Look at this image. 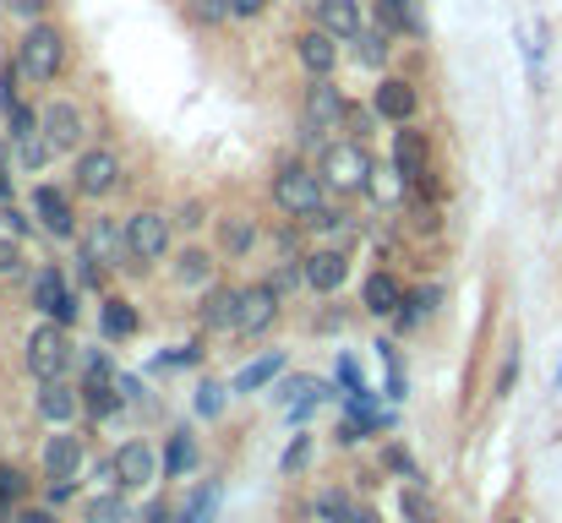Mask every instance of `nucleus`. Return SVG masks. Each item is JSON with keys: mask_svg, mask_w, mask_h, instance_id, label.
<instances>
[{"mask_svg": "<svg viewBox=\"0 0 562 523\" xmlns=\"http://www.w3.org/2000/svg\"><path fill=\"white\" fill-rule=\"evenodd\" d=\"M345 278H350L345 251H312V257H306V284H312L317 295H334Z\"/></svg>", "mask_w": 562, "mask_h": 523, "instance_id": "nucleus-17", "label": "nucleus"}, {"mask_svg": "<svg viewBox=\"0 0 562 523\" xmlns=\"http://www.w3.org/2000/svg\"><path fill=\"white\" fill-rule=\"evenodd\" d=\"M104 333L110 339H132L137 333V311L126 300H104Z\"/></svg>", "mask_w": 562, "mask_h": 523, "instance_id": "nucleus-31", "label": "nucleus"}, {"mask_svg": "<svg viewBox=\"0 0 562 523\" xmlns=\"http://www.w3.org/2000/svg\"><path fill=\"white\" fill-rule=\"evenodd\" d=\"M176 278H181L187 289L207 284V278H213V257H207V251H187V257L176 262Z\"/></svg>", "mask_w": 562, "mask_h": 523, "instance_id": "nucleus-32", "label": "nucleus"}, {"mask_svg": "<svg viewBox=\"0 0 562 523\" xmlns=\"http://www.w3.org/2000/svg\"><path fill=\"white\" fill-rule=\"evenodd\" d=\"M181 224H187V229L191 224H202V202H187V207H181Z\"/></svg>", "mask_w": 562, "mask_h": 523, "instance_id": "nucleus-51", "label": "nucleus"}, {"mask_svg": "<svg viewBox=\"0 0 562 523\" xmlns=\"http://www.w3.org/2000/svg\"><path fill=\"white\" fill-rule=\"evenodd\" d=\"M372 174L376 170L361 143H334V148L323 154V180H328L334 191H372Z\"/></svg>", "mask_w": 562, "mask_h": 523, "instance_id": "nucleus-5", "label": "nucleus"}, {"mask_svg": "<svg viewBox=\"0 0 562 523\" xmlns=\"http://www.w3.org/2000/svg\"><path fill=\"white\" fill-rule=\"evenodd\" d=\"M38 414H44L49 425H66V420L77 414V393H71L66 382H44V387H38Z\"/></svg>", "mask_w": 562, "mask_h": 523, "instance_id": "nucleus-21", "label": "nucleus"}, {"mask_svg": "<svg viewBox=\"0 0 562 523\" xmlns=\"http://www.w3.org/2000/svg\"><path fill=\"white\" fill-rule=\"evenodd\" d=\"M11 196V180H5V164H0V202Z\"/></svg>", "mask_w": 562, "mask_h": 523, "instance_id": "nucleus-52", "label": "nucleus"}, {"mask_svg": "<svg viewBox=\"0 0 562 523\" xmlns=\"http://www.w3.org/2000/svg\"><path fill=\"white\" fill-rule=\"evenodd\" d=\"M398 513H404V523H437V502H431L426 491L404 486V491H398Z\"/></svg>", "mask_w": 562, "mask_h": 523, "instance_id": "nucleus-30", "label": "nucleus"}, {"mask_svg": "<svg viewBox=\"0 0 562 523\" xmlns=\"http://www.w3.org/2000/svg\"><path fill=\"white\" fill-rule=\"evenodd\" d=\"M273 317H279V289L273 284H251V289H240V328L235 333H268L273 328Z\"/></svg>", "mask_w": 562, "mask_h": 523, "instance_id": "nucleus-11", "label": "nucleus"}, {"mask_svg": "<svg viewBox=\"0 0 562 523\" xmlns=\"http://www.w3.org/2000/svg\"><path fill=\"white\" fill-rule=\"evenodd\" d=\"M115 185H121V159H115L110 148H93V154L77 159V191H82V196L99 202V196H110Z\"/></svg>", "mask_w": 562, "mask_h": 523, "instance_id": "nucleus-9", "label": "nucleus"}, {"mask_svg": "<svg viewBox=\"0 0 562 523\" xmlns=\"http://www.w3.org/2000/svg\"><path fill=\"white\" fill-rule=\"evenodd\" d=\"M44 5H49V0H5V11H11V16H22V22H38V16H44Z\"/></svg>", "mask_w": 562, "mask_h": 523, "instance_id": "nucleus-41", "label": "nucleus"}, {"mask_svg": "<svg viewBox=\"0 0 562 523\" xmlns=\"http://www.w3.org/2000/svg\"><path fill=\"white\" fill-rule=\"evenodd\" d=\"M229 5H235V16H257L268 0H229Z\"/></svg>", "mask_w": 562, "mask_h": 523, "instance_id": "nucleus-47", "label": "nucleus"}, {"mask_svg": "<svg viewBox=\"0 0 562 523\" xmlns=\"http://www.w3.org/2000/svg\"><path fill=\"white\" fill-rule=\"evenodd\" d=\"M16 268H22V246L0 235V278H5V273H16Z\"/></svg>", "mask_w": 562, "mask_h": 523, "instance_id": "nucleus-42", "label": "nucleus"}, {"mask_svg": "<svg viewBox=\"0 0 562 523\" xmlns=\"http://www.w3.org/2000/svg\"><path fill=\"white\" fill-rule=\"evenodd\" d=\"M356 55H361V66L382 71V66H387V33H382V27H367V33L356 38Z\"/></svg>", "mask_w": 562, "mask_h": 523, "instance_id": "nucleus-33", "label": "nucleus"}, {"mask_svg": "<svg viewBox=\"0 0 562 523\" xmlns=\"http://www.w3.org/2000/svg\"><path fill=\"white\" fill-rule=\"evenodd\" d=\"M16 154H22V164H27V170H38V164H49V159H55V148H49V137H44V132L16 137Z\"/></svg>", "mask_w": 562, "mask_h": 523, "instance_id": "nucleus-34", "label": "nucleus"}, {"mask_svg": "<svg viewBox=\"0 0 562 523\" xmlns=\"http://www.w3.org/2000/svg\"><path fill=\"white\" fill-rule=\"evenodd\" d=\"M60 66H66V38H60V27L33 22V27L22 33V44H16V71L33 77V82H55Z\"/></svg>", "mask_w": 562, "mask_h": 523, "instance_id": "nucleus-1", "label": "nucleus"}, {"mask_svg": "<svg viewBox=\"0 0 562 523\" xmlns=\"http://www.w3.org/2000/svg\"><path fill=\"white\" fill-rule=\"evenodd\" d=\"M191 360H196V344L176 349V354H165V365H191Z\"/></svg>", "mask_w": 562, "mask_h": 523, "instance_id": "nucleus-48", "label": "nucleus"}, {"mask_svg": "<svg viewBox=\"0 0 562 523\" xmlns=\"http://www.w3.org/2000/svg\"><path fill=\"white\" fill-rule=\"evenodd\" d=\"M202 328H213V333H229V328H240V289H207V300H202Z\"/></svg>", "mask_w": 562, "mask_h": 523, "instance_id": "nucleus-19", "label": "nucleus"}, {"mask_svg": "<svg viewBox=\"0 0 562 523\" xmlns=\"http://www.w3.org/2000/svg\"><path fill=\"white\" fill-rule=\"evenodd\" d=\"M306 121H312V132H334V126L350 121V104H345V93L328 77H312V88H306Z\"/></svg>", "mask_w": 562, "mask_h": 523, "instance_id": "nucleus-8", "label": "nucleus"}, {"mask_svg": "<svg viewBox=\"0 0 562 523\" xmlns=\"http://www.w3.org/2000/svg\"><path fill=\"white\" fill-rule=\"evenodd\" d=\"M121 229H126V257L132 262H159L170 251V218L154 213V207H137Z\"/></svg>", "mask_w": 562, "mask_h": 523, "instance_id": "nucleus-4", "label": "nucleus"}, {"mask_svg": "<svg viewBox=\"0 0 562 523\" xmlns=\"http://www.w3.org/2000/svg\"><path fill=\"white\" fill-rule=\"evenodd\" d=\"M82 393H88V409H93L99 420H110V414H115V409L126 403V393H121L115 382H88Z\"/></svg>", "mask_w": 562, "mask_h": 523, "instance_id": "nucleus-29", "label": "nucleus"}, {"mask_svg": "<svg viewBox=\"0 0 562 523\" xmlns=\"http://www.w3.org/2000/svg\"><path fill=\"white\" fill-rule=\"evenodd\" d=\"M306 458H312V436H295V442H290V453H284V475H301V469H306Z\"/></svg>", "mask_w": 562, "mask_h": 523, "instance_id": "nucleus-40", "label": "nucleus"}, {"mask_svg": "<svg viewBox=\"0 0 562 523\" xmlns=\"http://www.w3.org/2000/svg\"><path fill=\"white\" fill-rule=\"evenodd\" d=\"M191 469H196V442L181 431V436H170V447H165V480H187Z\"/></svg>", "mask_w": 562, "mask_h": 523, "instance_id": "nucleus-27", "label": "nucleus"}, {"mask_svg": "<svg viewBox=\"0 0 562 523\" xmlns=\"http://www.w3.org/2000/svg\"><path fill=\"white\" fill-rule=\"evenodd\" d=\"M295 55H301V66H306L312 77H328V71L339 66V44H334V33H323V27L301 33V38H295Z\"/></svg>", "mask_w": 562, "mask_h": 523, "instance_id": "nucleus-15", "label": "nucleus"}, {"mask_svg": "<svg viewBox=\"0 0 562 523\" xmlns=\"http://www.w3.org/2000/svg\"><path fill=\"white\" fill-rule=\"evenodd\" d=\"M33 213H38V224H44L55 240H71V235H77V213H71V196H66V191L38 185V191H33Z\"/></svg>", "mask_w": 562, "mask_h": 523, "instance_id": "nucleus-10", "label": "nucleus"}, {"mask_svg": "<svg viewBox=\"0 0 562 523\" xmlns=\"http://www.w3.org/2000/svg\"><path fill=\"white\" fill-rule=\"evenodd\" d=\"M279 371H284V354L273 349V354H262V360H251V365H246V371H240V376L229 382V393H257V387H268V382H273Z\"/></svg>", "mask_w": 562, "mask_h": 523, "instance_id": "nucleus-24", "label": "nucleus"}, {"mask_svg": "<svg viewBox=\"0 0 562 523\" xmlns=\"http://www.w3.org/2000/svg\"><path fill=\"white\" fill-rule=\"evenodd\" d=\"M115 475H121L126 491L154 486V480H159V458H154V447H148V442H126V447L115 453Z\"/></svg>", "mask_w": 562, "mask_h": 523, "instance_id": "nucleus-13", "label": "nucleus"}, {"mask_svg": "<svg viewBox=\"0 0 562 523\" xmlns=\"http://www.w3.org/2000/svg\"><path fill=\"white\" fill-rule=\"evenodd\" d=\"M33 306H38L49 322H60V328L77 317V306H71V289H66V278H60L55 268H44V273L33 278Z\"/></svg>", "mask_w": 562, "mask_h": 523, "instance_id": "nucleus-12", "label": "nucleus"}, {"mask_svg": "<svg viewBox=\"0 0 562 523\" xmlns=\"http://www.w3.org/2000/svg\"><path fill=\"white\" fill-rule=\"evenodd\" d=\"M317 519L328 523H376V513L367 502H350V497H339V491H323L317 497Z\"/></svg>", "mask_w": 562, "mask_h": 523, "instance_id": "nucleus-22", "label": "nucleus"}, {"mask_svg": "<svg viewBox=\"0 0 562 523\" xmlns=\"http://www.w3.org/2000/svg\"><path fill=\"white\" fill-rule=\"evenodd\" d=\"M508 523H519V519H508Z\"/></svg>", "mask_w": 562, "mask_h": 523, "instance_id": "nucleus-53", "label": "nucleus"}, {"mask_svg": "<svg viewBox=\"0 0 562 523\" xmlns=\"http://www.w3.org/2000/svg\"><path fill=\"white\" fill-rule=\"evenodd\" d=\"M361 300H367L372 317H398V311H404V289H398V278H387V273H372V278H367Z\"/></svg>", "mask_w": 562, "mask_h": 523, "instance_id": "nucleus-20", "label": "nucleus"}, {"mask_svg": "<svg viewBox=\"0 0 562 523\" xmlns=\"http://www.w3.org/2000/svg\"><path fill=\"white\" fill-rule=\"evenodd\" d=\"M38 132L49 137L55 154H77L82 137H88V121H82V110H77L71 99H49V104L38 110Z\"/></svg>", "mask_w": 562, "mask_h": 523, "instance_id": "nucleus-6", "label": "nucleus"}, {"mask_svg": "<svg viewBox=\"0 0 562 523\" xmlns=\"http://www.w3.org/2000/svg\"><path fill=\"white\" fill-rule=\"evenodd\" d=\"M16 523H55V513H49V508H27Z\"/></svg>", "mask_w": 562, "mask_h": 523, "instance_id": "nucleus-49", "label": "nucleus"}, {"mask_svg": "<svg viewBox=\"0 0 562 523\" xmlns=\"http://www.w3.org/2000/svg\"><path fill=\"white\" fill-rule=\"evenodd\" d=\"M213 502H218V491H213V486H202V491L191 497V508L181 513V523H213Z\"/></svg>", "mask_w": 562, "mask_h": 523, "instance_id": "nucleus-37", "label": "nucleus"}, {"mask_svg": "<svg viewBox=\"0 0 562 523\" xmlns=\"http://www.w3.org/2000/svg\"><path fill=\"white\" fill-rule=\"evenodd\" d=\"M514 382H519V344L503 349V371H497V398H508V393H514Z\"/></svg>", "mask_w": 562, "mask_h": 523, "instance_id": "nucleus-38", "label": "nucleus"}, {"mask_svg": "<svg viewBox=\"0 0 562 523\" xmlns=\"http://www.w3.org/2000/svg\"><path fill=\"white\" fill-rule=\"evenodd\" d=\"M251 240H257V229H251L246 218H224V224H218V246H224L229 257H246Z\"/></svg>", "mask_w": 562, "mask_h": 523, "instance_id": "nucleus-28", "label": "nucleus"}, {"mask_svg": "<svg viewBox=\"0 0 562 523\" xmlns=\"http://www.w3.org/2000/svg\"><path fill=\"white\" fill-rule=\"evenodd\" d=\"M44 497H49V508H60V502H71V497H77V480H49V486H44Z\"/></svg>", "mask_w": 562, "mask_h": 523, "instance_id": "nucleus-43", "label": "nucleus"}, {"mask_svg": "<svg viewBox=\"0 0 562 523\" xmlns=\"http://www.w3.org/2000/svg\"><path fill=\"white\" fill-rule=\"evenodd\" d=\"M187 11L196 22H207V27H218V22H229L235 16V5L229 0H187Z\"/></svg>", "mask_w": 562, "mask_h": 523, "instance_id": "nucleus-35", "label": "nucleus"}, {"mask_svg": "<svg viewBox=\"0 0 562 523\" xmlns=\"http://www.w3.org/2000/svg\"><path fill=\"white\" fill-rule=\"evenodd\" d=\"M22 491H27V486H22V475L0 464V519H5V508H11V502H22Z\"/></svg>", "mask_w": 562, "mask_h": 523, "instance_id": "nucleus-39", "label": "nucleus"}, {"mask_svg": "<svg viewBox=\"0 0 562 523\" xmlns=\"http://www.w3.org/2000/svg\"><path fill=\"white\" fill-rule=\"evenodd\" d=\"M323 196H328L323 170H301V164H290V170L273 180V202H279L290 218H317V213H323Z\"/></svg>", "mask_w": 562, "mask_h": 523, "instance_id": "nucleus-2", "label": "nucleus"}, {"mask_svg": "<svg viewBox=\"0 0 562 523\" xmlns=\"http://www.w3.org/2000/svg\"><path fill=\"white\" fill-rule=\"evenodd\" d=\"M376 5V22H382V33H426L420 27V16H415V0H372Z\"/></svg>", "mask_w": 562, "mask_h": 523, "instance_id": "nucleus-23", "label": "nucleus"}, {"mask_svg": "<svg viewBox=\"0 0 562 523\" xmlns=\"http://www.w3.org/2000/svg\"><path fill=\"white\" fill-rule=\"evenodd\" d=\"M82 523H137V513H132V502H126V497L104 491V497H93V502L82 508Z\"/></svg>", "mask_w": 562, "mask_h": 523, "instance_id": "nucleus-25", "label": "nucleus"}, {"mask_svg": "<svg viewBox=\"0 0 562 523\" xmlns=\"http://www.w3.org/2000/svg\"><path fill=\"white\" fill-rule=\"evenodd\" d=\"M143 523H176V513H170L165 502H148V513H143Z\"/></svg>", "mask_w": 562, "mask_h": 523, "instance_id": "nucleus-46", "label": "nucleus"}, {"mask_svg": "<svg viewBox=\"0 0 562 523\" xmlns=\"http://www.w3.org/2000/svg\"><path fill=\"white\" fill-rule=\"evenodd\" d=\"M393 170L404 174L415 191H426V196H431V148H426V137H420V132L398 126V137H393Z\"/></svg>", "mask_w": 562, "mask_h": 523, "instance_id": "nucleus-7", "label": "nucleus"}, {"mask_svg": "<svg viewBox=\"0 0 562 523\" xmlns=\"http://www.w3.org/2000/svg\"><path fill=\"white\" fill-rule=\"evenodd\" d=\"M82 469V442L71 436V431H55L49 442H44V475L49 480H71Z\"/></svg>", "mask_w": 562, "mask_h": 523, "instance_id": "nucleus-16", "label": "nucleus"}, {"mask_svg": "<svg viewBox=\"0 0 562 523\" xmlns=\"http://www.w3.org/2000/svg\"><path fill=\"white\" fill-rule=\"evenodd\" d=\"M66 365H71V339H66V328H60V322L33 328V339H27V371H33L38 382H60Z\"/></svg>", "mask_w": 562, "mask_h": 523, "instance_id": "nucleus-3", "label": "nucleus"}, {"mask_svg": "<svg viewBox=\"0 0 562 523\" xmlns=\"http://www.w3.org/2000/svg\"><path fill=\"white\" fill-rule=\"evenodd\" d=\"M404 191H409V180H404V174H398V170H382V174H372V196H376V202H398Z\"/></svg>", "mask_w": 562, "mask_h": 523, "instance_id": "nucleus-36", "label": "nucleus"}, {"mask_svg": "<svg viewBox=\"0 0 562 523\" xmlns=\"http://www.w3.org/2000/svg\"><path fill=\"white\" fill-rule=\"evenodd\" d=\"M218 403H224V387H213V382H207V387L196 393V409H202V414H218Z\"/></svg>", "mask_w": 562, "mask_h": 523, "instance_id": "nucleus-44", "label": "nucleus"}, {"mask_svg": "<svg viewBox=\"0 0 562 523\" xmlns=\"http://www.w3.org/2000/svg\"><path fill=\"white\" fill-rule=\"evenodd\" d=\"M115 251H126V229H115L110 218H99V224L88 229V257H93V262H110Z\"/></svg>", "mask_w": 562, "mask_h": 523, "instance_id": "nucleus-26", "label": "nucleus"}, {"mask_svg": "<svg viewBox=\"0 0 562 523\" xmlns=\"http://www.w3.org/2000/svg\"><path fill=\"white\" fill-rule=\"evenodd\" d=\"M387 464H393V469H404V475H415V464H409V453H398V447L387 453Z\"/></svg>", "mask_w": 562, "mask_h": 523, "instance_id": "nucleus-50", "label": "nucleus"}, {"mask_svg": "<svg viewBox=\"0 0 562 523\" xmlns=\"http://www.w3.org/2000/svg\"><path fill=\"white\" fill-rule=\"evenodd\" d=\"M372 110L382 115V121H393V126H409V115H415V88L398 82V77H382Z\"/></svg>", "mask_w": 562, "mask_h": 523, "instance_id": "nucleus-18", "label": "nucleus"}, {"mask_svg": "<svg viewBox=\"0 0 562 523\" xmlns=\"http://www.w3.org/2000/svg\"><path fill=\"white\" fill-rule=\"evenodd\" d=\"M312 11H317V27L334 33V38H361L367 33L361 27V0H312Z\"/></svg>", "mask_w": 562, "mask_h": 523, "instance_id": "nucleus-14", "label": "nucleus"}, {"mask_svg": "<svg viewBox=\"0 0 562 523\" xmlns=\"http://www.w3.org/2000/svg\"><path fill=\"white\" fill-rule=\"evenodd\" d=\"M339 382H345L350 393H367V382H361V371H356V360H339Z\"/></svg>", "mask_w": 562, "mask_h": 523, "instance_id": "nucleus-45", "label": "nucleus"}]
</instances>
